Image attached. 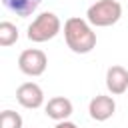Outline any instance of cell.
I'll return each instance as SVG.
<instances>
[{
  "label": "cell",
  "mask_w": 128,
  "mask_h": 128,
  "mask_svg": "<svg viewBox=\"0 0 128 128\" xmlns=\"http://www.w3.org/2000/svg\"><path fill=\"white\" fill-rule=\"evenodd\" d=\"M64 40L74 54H88L96 46V32L88 20L72 16L64 22Z\"/></svg>",
  "instance_id": "obj_1"
},
{
  "label": "cell",
  "mask_w": 128,
  "mask_h": 128,
  "mask_svg": "<svg viewBox=\"0 0 128 128\" xmlns=\"http://www.w3.org/2000/svg\"><path fill=\"white\" fill-rule=\"evenodd\" d=\"M120 16H122V6L118 0H96L86 10V20L96 28L112 26L120 20Z\"/></svg>",
  "instance_id": "obj_2"
},
{
  "label": "cell",
  "mask_w": 128,
  "mask_h": 128,
  "mask_svg": "<svg viewBox=\"0 0 128 128\" xmlns=\"http://www.w3.org/2000/svg\"><path fill=\"white\" fill-rule=\"evenodd\" d=\"M60 28H62V22L54 12H42L32 20V24L28 26L26 36H28L30 42L40 44V42H48L54 36H58Z\"/></svg>",
  "instance_id": "obj_3"
},
{
  "label": "cell",
  "mask_w": 128,
  "mask_h": 128,
  "mask_svg": "<svg viewBox=\"0 0 128 128\" xmlns=\"http://www.w3.org/2000/svg\"><path fill=\"white\" fill-rule=\"evenodd\" d=\"M48 66V58L38 48H26L18 56V68L26 76H42Z\"/></svg>",
  "instance_id": "obj_4"
},
{
  "label": "cell",
  "mask_w": 128,
  "mask_h": 128,
  "mask_svg": "<svg viewBox=\"0 0 128 128\" xmlns=\"http://www.w3.org/2000/svg\"><path fill=\"white\" fill-rule=\"evenodd\" d=\"M16 100L28 110H36L44 104V92L36 82H24L16 88Z\"/></svg>",
  "instance_id": "obj_5"
},
{
  "label": "cell",
  "mask_w": 128,
  "mask_h": 128,
  "mask_svg": "<svg viewBox=\"0 0 128 128\" xmlns=\"http://www.w3.org/2000/svg\"><path fill=\"white\" fill-rule=\"evenodd\" d=\"M88 112H90V118L96 120V122H104L108 118L114 116L116 112V102L112 96H104V94H98L90 100L88 104Z\"/></svg>",
  "instance_id": "obj_6"
},
{
  "label": "cell",
  "mask_w": 128,
  "mask_h": 128,
  "mask_svg": "<svg viewBox=\"0 0 128 128\" xmlns=\"http://www.w3.org/2000/svg\"><path fill=\"white\" fill-rule=\"evenodd\" d=\"M106 88L110 94L120 96L128 90V70L120 64H114L106 70Z\"/></svg>",
  "instance_id": "obj_7"
},
{
  "label": "cell",
  "mask_w": 128,
  "mask_h": 128,
  "mask_svg": "<svg viewBox=\"0 0 128 128\" xmlns=\"http://www.w3.org/2000/svg\"><path fill=\"white\" fill-rule=\"evenodd\" d=\"M72 110H74L72 102L68 98H64V96H54V98H50L46 102V116L52 118V120H56V122L68 120L70 114H72Z\"/></svg>",
  "instance_id": "obj_8"
},
{
  "label": "cell",
  "mask_w": 128,
  "mask_h": 128,
  "mask_svg": "<svg viewBox=\"0 0 128 128\" xmlns=\"http://www.w3.org/2000/svg\"><path fill=\"white\" fill-rule=\"evenodd\" d=\"M40 2H42V0H2V4H4L10 12H14L16 16H20V18L30 16V14L40 6Z\"/></svg>",
  "instance_id": "obj_9"
},
{
  "label": "cell",
  "mask_w": 128,
  "mask_h": 128,
  "mask_svg": "<svg viewBox=\"0 0 128 128\" xmlns=\"http://www.w3.org/2000/svg\"><path fill=\"white\" fill-rule=\"evenodd\" d=\"M18 40V28L12 22H0V46H12Z\"/></svg>",
  "instance_id": "obj_10"
},
{
  "label": "cell",
  "mask_w": 128,
  "mask_h": 128,
  "mask_svg": "<svg viewBox=\"0 0 128 128\" xmlns=\"http://www.w3.org/2000/svg\"><path fill=\"white\" fill-rule=\"evenodd\" d=\"M0 128H22V116L14 110H2Z\"/></svg>",
  "instance_id": "obj_11"
},
{
  "label": "cell",
  "mask_w": 128,
  "mask_h": 128,
  "mask_svg": "<svg viewBox=\"0 0 128 128\" xmlns=\"http://www.w3.org/2000/svg\"><path fill=\"white\" fill-rule=\"evenodd\" d=\"M54 128H78L74 122H70V120H64V122H58Z\"/></svg>",
  "instance_id": "obj_12"
}]
</instances>
